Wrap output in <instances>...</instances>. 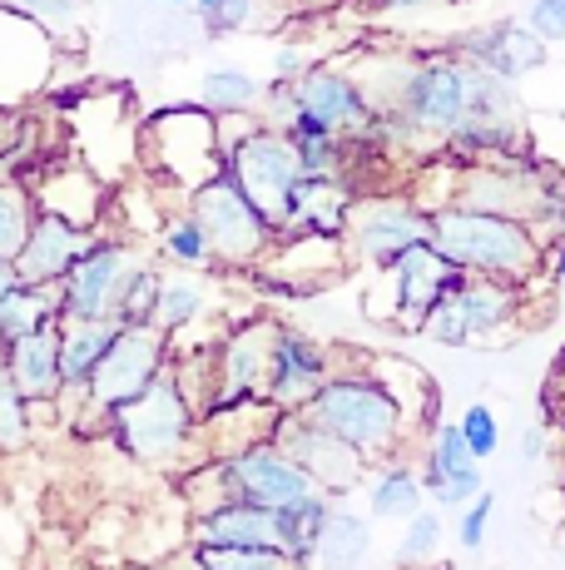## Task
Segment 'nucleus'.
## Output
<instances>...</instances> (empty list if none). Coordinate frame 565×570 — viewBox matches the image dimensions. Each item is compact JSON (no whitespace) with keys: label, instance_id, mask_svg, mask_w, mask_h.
<instances>
[{"label":"nucleus","instance_id":"20e7f679","mask_svg":"<svg viewBox=\"0 0 565 570\" xmlns=\"http://www.w3.org/2000/svg\"><path fill=\"white\" fill-rule=\"evenodd\" d=\"M105 432L125 446V456H135V462H145V466H179L199 452V416L184 402L169 367L159 372L139 397L119 402V407L105 416Z\"/></svg>","mask_w":565,"mask_h":570},{"label":"nucleus","instance_id":"c85d7f7f","mask_svg":"<svg viewBox=\"0 0 565 570\" xmlns=\"http://www.w3.org/2000/svg\"><path fill=\"white\" fill-rule=\"evenodd\" d=\"M442 541H447V521H442V511L422 507L417 517L402 521V541H397V551H393L397 570L432 566V561H437V551H442Z\"/></svg>","mask_w":565,"mask_h":570},{"label":"nucleus","instance_id":"39448f33","mask_svg":"<svg viewBox=\"0 0 565 570\" xmlns=\"http://www.w3.org/2000/svg\"><path fill=\"white\" fill-rule=\"evenodd\" d=\"M139 155L149 164V179L169 184V189L189 194L204 179L224 169V145H219V115L204 105H174L159 109L139 125Z\"/></svg>","mask_w":565,"mask_h":570},{"label":"nucleus","instance_id":"423d86ee","mask_svg":"<svg viewBox=\"0 0 565 570\" xmlns=\"http://www.w3.org/2000/svg\"><path fill=\"white\" fill-rule=\"evenodd\" d=\"M184 208L199 218V228L209 234L219 273L228 268H258L278 248V228L258 214V204L238 189L234 179L219 169L214 179H204L199 189L184 194Z\"/></svg>","mask_w":565,"mask_h":570},{"label":"nucleus","instance_id":"4be33fe9","mask_svg":"<svg viewBox=\"0 0 565 570\" xmlns=\"http://www.w3.org/2000/svg\"><path fill=\"white\" fill-rule=\"evenodd\" d=\"M427 507V487H422V471L402 456H387V462L373 466L367 476V517L373 521H407Z\"/></svg>","mask_w":565,"mask_h":570},{"label":"nucleus","instance_id":"79ce46f5","mask_svg":"<svg viewBox=\"0 0 565 570\" xmlns=\"http://www.w3.org/2000/svg\"><path fill=\"white\" fill-rule=\"evenodd\" d=\"M10 283H16V263H10V258H0V293H6Z\"/></svg>","mask_w":565,"mask_h":570},{"label":"nucleus","instance_id":"393cba45","mask_svg":"<svg viewBox=\"0 0 565 570\" xmlns=\"http://www.w3.org/2000/svg\"><path fill=\"white\" fill-rule=\"evenodd\" d=\"M155 248L159 258L174 263V268H194V273H219V258H214L209 234L199 228V218L189 208H174V214L159 218L155 228Z\"/></svg>","mask_w":565,"mask_h":570},{"label":"nucleus","instance_id":"a19ab883","mask_svg":"<svg viewBox=\"0 0 565 570\" xmlns=\"http://www.w3.org/2000/svg\"><path fill=\"white\" fill-rule=\"evenodd\" d=\"M546 278L556 283V288H565V228L546 238Z\"/></svg>","mask_w":565,"mask_h":570},{"label":"nucleus","instance_id":"2eb2a0df","mask_svg":"<svg viewBox=\"0 0 565 570\" xmlns=\"http://www.w3.org/2000/svg\"><path fill=\"white\" fill-rule=\"evenodd\" d=\"M447 50L462 55V60L476 65V70L502 75V80H511V85L526 80V75H536L541 65L551 60V46L516 16L486 20V26H472V30H456V36L447 40Z\"/></svg>","mask_w":565,"mask_h":570},{"label":"nucleus","instance_id":"cd10ccee","mask_svg":"<svg viewBox=\"0 0 565 570\" xmlns=\"http://www.w3.org/2000/svg\"><path fill=\"white\" fill-rule=\"evenodd\" d=\"M189 570H303L288 551H254V546H204L189 541L179 556Z\"/></svg>","mask_w":565,"mask_h":570},{"label":"nucleus","instance_id":"b1692460","mask_svg":"<svg viewBox=\"0 0 565 570\" xmlns=\"http://www.w3.org/2000/svg\"><path fill=\"white\" fill-rule=\"evenodd\" d=\"M50 317H65L60 313V283L56 288H40V283H10L6 293H0V353H6L16 337L36 333L40 323H50Z\"/></svg>","mask_w":565,"mask_h":570},{"label":"nucleus","instance_id":"a18cd8bd","mask_svg":"<svg viewBox=\"0 0 565 570\" xmlns=\"http://www.w3.org/2000/svg\"><path fill=\"white\" fill-rule=\"evenodd\" d=\"M303 6H333V0H303Z\"/></svg>","mask_w":565,"mask_h":570},{"label":"nucleus","instance_id":"6e6552de","mask_svg":"<svg viewBox=\"0 0 565 570\" xmlns=\"http://www.w3.org/2000/svg\"><path fill=\"white\" fill-rule=\"evenodd\" d=\"M169 353H174V337H165L155 323H119L115 343L105 347L100 367H95L90 382H85L80 407L105 422L119 402L139 397V392L169 367Z\"/></svg>","mask_w":565,"mask_h":570},{"label":"nucleus","instance_id":"4468645a","mask_svg":"<svg viewBox=\"0 0 565 570\" xmlns=\"http://www.w3.org/2000/svg\"><path fill=\"white\" fill-rule=\"evenodd\" d=\"M338 357L333 347H323L313 333L282 323L274 327V343H268V377H264V402H274L278 412H298L323 382L333 377Z\"/></svg>","mask_w":565,"mask_h":570},{"label":"nucleus","instance_id":"e433bc0d","mask_svg":"<svg viewBox=\"0 0 565 570\" xmlns=\"http://www.w3.org/2000/svg\"><path fill=\"white\" fill-rule=\"evenodd\" d=\"M308 65H313L308 46H298V40H288V46H278V50H274V65H268V70H274V75H268V80H274V85H293L303 70H308Z\"/></svg>","mask_w":565,"mask_h":570},{"label":"nucleus","instance_id":"ea45409f","mask_svg":"<svg viewBox=\"0 0 565 570\" xmlns=\"http://www.w3.org/2000/svg\"><path fill=\"white\" fill-rule=\"evenodd\" d=\"M546 452H551V432L546 426H526L521 432V462H546Z\"/></svg>","mask_w":565,"mask_h":570},{"label":"nucleus","instance_id":"4c0bfd02","mask_svg":"<svg viewBox=\"0 0 565 570\" xmlns=\"http://www.w3.org/2000/svg\"><path fill=\"white\" fill-rule=\"evenodd\" d=\"M10 6H20L26 16H36V20H70L85 0H10Z\"/></svg>","mask_w":565,"mask_h":570},{"label":"nucleus","instance_id":"f8f14e48","mask_svg":"<svg viewBox=\"0 0 565 570\" xmlns=\"http://www.w3.org/2000/svg\"><path fill=\"white\" fill-rule=\"evenodd\" d=\"M274 442L282 446V452L293 456L303 471H308V481L318 491H328L333 501L353 497L357 487L367 481V471H373V462H367L357 446H347L343 436L323 432L318 422H308L303 412H278L274 422Z\"/></svg>","mask_w":565,"mask_h":570},{"label":"nucleus","instance_id":"aec40b11","mask_svg":"<svg viewBox=\"0 0 565 570\" xmlns=\"http://www.w3.org/2000/svg\"><path fill=\"white\" fill-rule=\"evenodd\" d=\"M189 541L282 551V521H278V511L254 507V501H219V507H209V511H199V517H194Z\"/></svg>","mask_w":565,"mask_h":570},{"label":"nucleus","instance_id":"c756f323","mask_svg":"<svg viewBox=\"0 0 565 570\" xmlns=\"http://www.w3.org/2000/svg\"><path fill=\"white\" fill-rule=\"evenodd\" d=\"M30 218H36L30 189L16 179H0V258L20 254V244H26V234H30Z\"/></svg>","mask_w":565,"mask_h":570},{"label":"nucleus","instance_id":"9d476101","mask_svg":"<svg viewBox=\"0 0 565 570\" xmlns=\"http://www.w3.org/2000/svg\"><path fill=\"white\" fill-rule=\"evenodd\" d=\"M139 263H145V254L135 248V238L100 234L95 228L85 254L60 278V313L65 317H115L119 323V298H125V283Z\"/></svg>","mask_w":565,"mask_h":570},{"label":"nucleus","instance_id":"0eeeda50","mask_svg":"<svg viewBox=\"0 0 565 570\" xmlns=\"http://www.w3.org/2000/svg\"><path fill=\"white\" fill-rule=\"evenodd\" d=\"M432 238V208L417 194H363L347 214L343 254L347 263L367 273H383L407 254V248Z\"/></svg>","mask_w":565,"mask_h":570},{"label":"nucleus","instance_id":"f704fd0d","mask_svg":"<svg viewBox=\"0 0 565 570\" xmlns=\"http://www.w3.org/2000/svg\"><path fill=\"white\" fill-rule=\"evenodd\" d=\"M492 517H496V491H476V497L456 511V546H462V551H482L486 531H492Z\"/></svg>","mask_w":565,"mask_h":570},{"label":"nucleus","instance_id":"c03bdc74","mask_svg":"<svg viewBox=\"0 0 565 570\" xmlns=\"http://www.w3.org/2000/svg\"><path fill=\"white\" fill-rule=\"evenodd\" d=\"M417 570H452V566H442V561H432V566H417Z\"/></svg>","mask_w":565,"mask_h":570},{"label":"nucleus","instance_id":"7ed1b4c3","mask_svg":"<svg viewBox=\"0 0 565 570\" xmlns=\"http://www.w3.org/2000/svg\"><path fill=\"white\" fill-rule=\"evenodd\" d=\"M219 145H224V174L258 204V214H264L268 224L282 228V218H288V194H293V184L303 179L293 139L258 115H224Z\"/></svg>","mask_w":565,"mask_h":570},{"label":"nucleus","instance_id":"5701e85b","mask_svg":"<svg viewBox=\"0 0 565 570\" xmlns=\"http://www.w3.org/2000/svg\"><path fill=\"white\" fill-rule=\"evenodd\" d=\"M367 551H373V521L333 507V517L318 535V551H313V570H363Z\"/></svg>","mask_w":565,"mask_h":570},{"label":"nucleus","instance_id":"473e14b6","mask_svg":"<svg viewBox=\"0 0 565 570\" xmlns=\"http://www.w3.org/2000/svg\"><path fill=\"white\" fill-rule=\"evenodd\" d=\"M159 268L155 263H139L135 273H129L125 283V298H119V323H149V313H155V298H159Z\"/></svg>","mask_w":565,"mask_h":570},{"label":"nucleus","instance_id":"ddd939ff","mask_svg":"<svg viewBox=\"0 0 565 570\" xmlns=\"http://www.w3.org/2000/svg\"><path fill=\"white\" fill-rule=\"evenodd\" d=\"M377 278L387 283V293H393V308H387V323L402 327V333H422V323H427V313L437 308L442 298L456 288V283L466 278L456 263L442 254L437 244H417L407 248L393 268H383Z\"/></svg>","mask_w":565,"mask_h":570},{"label":"nucleus","instance_id":"f3484780","mask_svg":"<svg viewBox=\"0 0 565 570\" xmlns=\"http://www.w3.org/2000/svg\"><path fill=\"white\" fill-rule=\"evenodd\" d=\"M274 313H254L248 323L228 327L214 343V363H219V402H248L264 397L268 377V343H274Z\"/></svg>","mask_w":565,"mask_h":570},{"label":"nucleus","instance_id":"7c9ffc66","mask_svg":"<svg viewBox=\"0 0 565 570\" xmlns=\"http://www.w3.org/2000/svg\"><path fill=\"white\" fill-rule=\"evenodd\" d=\"M30 432H36V407L20 397L16 382L0 367V452H20L30 442Z\"/></svg>","mask_w":565,"mask_h":570},{"label":"nucleus","instance_id":"c9c22d12","mask_svg":"<svg viewBox=\"0 0 565 570\" xmlns=\"http://www.w3.org/2000/svg\"><path fill=\"white\" fill-rule=\"evenodd\" d=\"M526 26L536 30L546 46H565V0H531Z\"/></svg>","mask_w":565,"mask_h":570},{"label":"nucleus","instance_id":"412c9836","mask_svg":"<svg viewBox=\"0 0 565 570\" xmlns=\"http://www.w3.org/2000/svg\"><path fill=\"white\" fill-rule=\"evenodd\" d=\"M115 333H119L115 317H65L60 323V382H65L60 402H70V397L85 402V382L100 367Z\"/></svg>","mask_w":565,"mask_h":570},{"label":"nucleus","instance_id":"49530a36","mask_svg":"<svg viewBox=\"0 0 565 570\" xmlns=\"http://www.w3.org/2000/svg\"><path fill=\"white\" fill-rule=\"evenodd\" d=\"M125 570H155V566H125Z\"/></svg>","mask_w":565,"mask_h":570},{"label":"nucleus","instance_id":"6ab92c4d","mask_svg":"<svg viewBox=\"0 0 565 570\" xmlns=\"http://www.w3.org/2000/svg\"><path fill=\"white\" fill-rule=\"evenodd\" d=\"M60 323L65 317H50L36 333L16 337V343L0 353V367L16 382V392L30 402V407H56L65 382H60Z\"/></svg>","mask_w":565,"mask_h":570},{"label":"nucleus","instance_id":"37998d69","mask_svg":"<svg viewBox=\"0 0 565 570\" xmlns=\"http://www.w3.org/2000/svg\"><path fill=\"white\" fill-rule=\"evenodd\" d=\"M149 6H159V10H189V0H149Z\"/></svg>","mask_w":565,"mask_h":570},{"label":"nucleus","instance_id":"a878e982","mask_svg":"<svg viewBox=\"0 0 565 570\" xmlns=\"http://www.w3.org/2000/svg\"><path fill=\"white\" fill-rule=\"evenodd\" d=\"M199 105L209 109V115H254L258 105H264V80H258L254 70H244V65H214V70H204L199 80Z\"/></svg>","mask_w":565,"mask_h":570},{"label":"nucleus","instance_id":"a211bd4d","mask_svg":"<svg viewBox=\"0 0 565 570\" xmlns=\"http://www.w3.org/2000/svg\"><path fill=\"white\" fill-rule=\"evenodd\" d=\"M90 234H95V228H80V224H70V218L36 208L26 244H20L16 258H10V263H16V278L20 283H40V288H56L65 273H70V263L85 254Z\"/></svg>","mask_w":565,"mask_h":570},{"label":"nucleus","instance_id":"bb28decb","mask_svg":"<svg viewBox=\"0 0 565 570\" xmlns=\"http://www.w3.org/2000/svg\"><path fill=\"white\" fill-rule=\"evenodd\" d=\"M199 317H209V288L194 278H165L159 283V298H155V313H149V323L159 327L165 337H179L189 333Z\"/></svg>","mask_w":565,"mask_h":570},{"label":"nucleus","instance_id":"f257e3e1","mask_svg":"<svg viewBox=\"0 0 565 570\" xmlns=\"http://www.w3.org/2000/svg\"><path fill=\"white\" fill-rule=\"evenodd\" d=\"M298 412L308 416V422H318L323 432L343 436L347 446H357L373 466L397 456L412 436V422H407V412H402V402L387 392V382L367 363L333 367V377L323 382Z\"/></svg>","mask_w":565,"mask_h":570},{"label":"nucleus","instance_id":"58836bf2","mask_svg":"<svg viewBox=\"0 0 565 570\" xmlns=\"http://www.w3.org/2000/svg\"><path fill=\"white\" fill-rule=\"evenodd\" d=\"M357 6H367L373 16H412V10H437L452 0H357Z\"/></svg>","mask_w":565,"mask_h":570},{"label":"nucleus","instance_id":"9b49d317","mask_svg":"<svg viewBox=\"0 0 565 570\" xmlns=\"http://www.w3.org/2000/svg\"><path fill=\"white\" fill-rule=\"evenodd\" d=\"M214 466H219V481H224V501H254V507L282 511V507H293V501L318 491L308 481V471L293 462L274 436L248 442L228 456H214Z\"/></svg>","mask_w":565,"mask_h":570},{"label":"nucleus","instance_id":"1a4fd4ad","mask_svg":"<svg viewBox=\"0 0 565 570\" xmlns=\"http://www.w3.org/2000/svg\"><path fill=\"white\" fill-rule=\"evenodd\" d=\"M521 303H526V288H516V283L476 278V273H466L447 298L427 313L422 337H432V343H442V347L492 343L496 333H506V327L516 323Z\"/></svg>","mask_w":565,"mask_h":570},{"label":"nucleus","instance_id":"72a5a7b5","mask_svg":"<svg viewBox=\"0 0 565 570\" xmlns=\"http://www.w3.org/2000/svg\"><path fill=\"white\" fill-rule=\"evenodd\" d=\"M456 426H462V436H466V446H472L476 462H492V456L502 452V422H496V412L486 407V402H472Z\"/></svg>","mask_w":565,"mask_h":570},{"label":"nucleus","instance_id":"de8ad7c7","mask_svg":"<svg viewBox=\"0 0 565 570\" xmlns=\"http://www.w3.org/2000/svg\"><path fill=\"white\" fill-rule=\"evenodd\" d=\"M179 566H184V561H179ZM184 570H189V566H184Z\"/></svg>","mask_w":565,"mask_h":570},{"label":"nucleus","instance_id":"2f4dec72","mask_svg":"<svg viewBox=\"0 0 565 570\" xmlns=\"http://www.w3.org/2000/svg\"><path fill=\"white\" fill-rule=\"evenodd\" d=\"M189 10L209 36H238L258 20V0H189Z\"/></svg>","mask_w":565,"mask_h":570},{"label":"nucleus","instance_id":"dca6fc26","mask_svg":"<svg viewBox=\"0 0 565 570\" xmlns=\"http://www.w3.org/2000/svg\"><path fill=\"white\" fill-rule=\"evenodd\" d=\"M422 487L437 511H462L476 491H486L482 462L472 456L462 426L456 422H432L427 426V452H422Z\"/></svg>","mask_w":565,"mask_h":570},{"label":"nucleus","instance_id":"f03ea898","mask_svg":"<svg viewBox=\"0 0 565 570\" xmlns=\"http://www.w3.org/2000/svg\"><path fill=\"white\" fill-rule=\"evenodd\" d=\"M432 244L462 273L502 278V283H516V288H531L536 273L546 268V238L531 224L506 214H482V208H462V204L432 208Z\"/></svg>","mask_w":565,"mask_h":570}]
</instances>
